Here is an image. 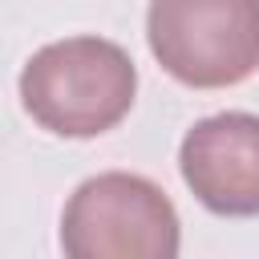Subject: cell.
<instances>
[{
  "label": "cell",
  "mask_w": 259,
  "mask_h": 259,
  "mask_svg": "<svg viewBox=\"0 0 259 259\" xmlns=\"http://www.w3.org/2000/svg\"><path fill=\"white\" fill-rule=\"evenodd\" d=\"M138 97L130 53L105 36H65L36 49L20 69L24 113L57 138H97L113 130Z\"/></svg>",
  "instance_id": "1"
},
{
  "label": "cell",
  "mask_w": 259,
  "mask_h": 259,
  "mask_svg": "<svg viewBox=\"0 0 259 259\" xmlns=\"http://www.w3.org/2000/svg\"><path fill=\"white\" fill-rule=\"evenodd\" d=\"M182 223L162 186L130 170L85 178L61 214V251L69 259H174Z\"/></svg>",
  "instance_id": "2"
},
{
  "label": "cell",
  "mask_w": 259,
  "mask_h": 259,
  "mask_svg": "<svg viewBox=\"0 0 259 259\" xmlns=\"http://www.w3.org/2000/svg\"><path fill=\"white\" fill-rule=\"evenodd\" d=\"M146 45L186 89H227L259 69V0H150Z\"/></svg>",
  "instance_id": "3"
},
{
  "label": "cell",
  "mask_w": 259,
  "mask_h": 259,
  "mask_svg": "<svg viewBox=\"0 0 259 259\" xmlns=\"http://www.w3.org/2000/svg\"><path fill=\"white\" fill-rule=\"evenodd\" d=\"M178 170L190 194L223 219L259 214V117L243 109L194 121L178 146Z\"/></svg>",
  "instance_id": "4"
}]
</instances>
